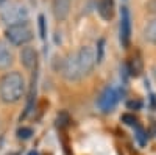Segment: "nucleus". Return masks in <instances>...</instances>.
Segmentation results:
<instances>
[{
    "label": "nucleus",
    "instance_id": "nucleus-1",
    "mask_svg": "<svg viewBox=\"0 0 156 155\" xmlns=\"http://www.w3.org/2000/svg\"><path fill=\"white\" fill-rule=\"evenodd\" d=\"M25 93V80L19 72H8L0 80V99L5 103H16Z\"/></svg>",
    "mask_w": 156,
    "mask_h": 155
},
{
    "label": "nucleus",
    "instance_id": "nucleus-10",
    "mask_svg": "<svg viewBox=\"0 0 156 155\" xmlns=\"http://www.w3.org/2000/svg\"><path fill=\"white\" fill-rule=\"evenodd\" d=\"M69 11H70V0H53V13L56 19L64 20L69 16Z\"/></svg>",
    "mask_w": 156,
    "mask_h": 155
},
{
    "label": "nucleus",
    "instance_id": "nucleus-7",
    "mask_svg": "<svg viewBox=\"0 0 156 155\" xmlns=\"http://www.w3.org/2000/svg\"><path fill=\"white\" fill-rule=\"evenodd\" d=\"M129 36H131V17L126 6H122L120 11V42L123 47H128Z\"/></svg>",
    "mask_w": 156,
    "mask_h": 155
},
{
    "label": "nucleus",
    "instance_id": "nucleus-11",
    "mask_svg": "<svg viewBox=\"0 0 156 155\" xmlns=\"http://www.w3.org/2000/svg\"><path fill=\"white\" fill-rule=\"evenodd\" d=\"M97 9H98V14L105 20L112 19V16H114V0H98Z\"/></svg>",
    "mask_w": 156,
    "mask_h": 155
},
{
    "label": "nucleus",
    "instance_id": "nucleus-14",
    "mask_svg": "<svg viewBox=\"0 0 156 155\" xmlns=\"http://www.w3.org/2000/svg\"><path fill=\"white\" fill-rule=\"evenodd\" d=\"M122 121H123L126 125H136V122H137L133 114H123V116H122Z\"/></svg>",
    "mask_w": 156,
    "mask_h": 155
},
{
    "label": "nucleus",
    "instance_id": "nucleus-3",
    "mask_svg": "<svg viewBox=\"0 0 156 155\" xmlns=\"http://www.w3.org/2000/svg\"><path fill=\"white\" fill-rule=\"evenodd\" d=\"M6 38L12 46H25L33 39V30L27 22L11 25L6 28Z\"/></svg>",
    "mask_w": 156,
    "mask_h": 155
},
{
    "label": "nucleus",
    "instance_id": "nucleus-2",
    "mask_svg": "<svg viewBox=\"0 0 156 155\" xmlns=\"http://www.w3.org/2000/svg\"><path fill=\"white\" fill-rule=\"evenodd\" d=\"M0 19H2V22H5L8 27L17 25V24H23V22L28 20V9L22 3L12 2V3L5 5L0 9Z\"/></svg>",
    "mask_w": 156,
    "mask_h": 155
},
{
    "label": "nucleus",
    "instance_id": "nucleus-6",
    "mask_svg": "<svg viewBox=\"0 0 156 155\" xmlns=\"http://www.w3.org/2000/svg\"><path fill=\"white\" fill-rule=\"evenodd\" d=\"M117 102H119V93L114 86H106L105 89L101 91V94L98 96V100H97V107L101 113H111Z\"/></svg>",
    "mask_w": 156,
    "mask_h": 155
},
{
    "label": "nucleus",
    "instance_id": "nucleus-18",
    "mask_svg": "<svg viewBox=\"0 0 156 155\" xmlns=\"http://www.w3.org/2000/svg\"><path fill=\"white\" fill-rule=\"evenodd\" d=\"M28 155H39L36 150H31V152H28Z\"/></svg>",
    "mask_w": 156,
    "mask_h": 155
},
{
    "label": "nucleus",
    "instance_id": "nucleus-12",
    "mask_svg": "<svg viewBox=\"0 0 156 155\" xmlns=\"http://www.w3.org/2000/svg\"><path fill=\"white\" fill-rule=\"evenodd\" d=\"M144 39L150 44H156V19H151L144 28Z\"/></svg>",
    "mask_w": 156,
    "mask_h": 155
},
{
    "label": "nucleus",
    "instance_id": "nucleus-13",
    "mask_svg": "<svg viewBox=\"0 0 156 155\" xmlns=\"http://www.w3.org/2000/svg\"><path fill=\"white\" fill-rule=\"evenodd\" d=\"M31 135H33V130H31V128H28V127H22V128H19V130H17V136L20 139H28Z\"/></svg>",
    "mask_w": 156,
    "mask_h": 155
},
{
    "label": "nucleus",
    "instance_id": "nucleus-9",
    "mask_svg": "<svg viewBox=\"0 0 156 155\" xmlns=\"http://www.w3.org/2000/svg\"><path fill=\"white\" fill-rule=\"evenodd\" d=\"M14 61V57H12V52L9 50V47L0 41V71L9 69V66Z\"/></svg>",
    "mask_w": 156,
    "mask_h": 155
},
{
    "label": "nucleus",
    "instance_id": "nucleus-19",
    "mask_svg": "<svg viewBox=\"0 0 156 155\" xmlns=\"http://www.w3.org/2000/svg\"><path fill=\"white\" fill-rule=\"evenodd\" d=\"M3 2H6V0H0V5H2V3H3Z\"/></svg>",
    "mask_w": 156,
    "mask_h": 155
},
{
    "label": "nucleus",
    "instance_id": "nucleus-16",
    "mask_svg": "<svg viewBox=\"0 0 156 155\" xmlns=\"http://www.w3.org/2000/svg\"><path fill=\"white\" fill-rule=\"evenodd\" d=\"M140 105H142V103H140L139 100H131V102H128V107H129V108H140Z\"/></svg>",
    "mask_w": 156,
    "mask_h": 155
},
{
    "label": "nucleus",
    "instance_id": "nucleus-17",
    "mask_svg": "<svg viewBox=\"0 0 156 155\" xmlns=\"http://www.w3.org/2000/svg\"><path fill=\"white\" fill-rule=\"evenodd\" d=\"M137 138H139V141H140V144H145V138H144V132H142V130L137 132Z\"/></svg>",
    "mask_w": 156,
    "mask_h": 155
},
{
    "label": "nucleus",
    "instance_id": "nucleus-4",
    "mask_svg": "<svg viewBox=\"0 0 156 155\" xmlns=\"http://www.w3.org/2000/svg\"><path fill=\"white\" fill-rule=\"evenodd\" d=\"M61 74H62L64 79L69 80V82H76V80H80L83 77L80 64H78L76 52L69 54L66 58L62 60V63H61Z\"/></svg>",
    "mask_w": 156,
    "mask_h": 155
},
{
    "label": "nucleus",
    "instance_id": "nucleus-15",
    "mask_svg": "<svg viewBox=\"0 0 156 155\" xmlns=\"http://www.w3.org/2000/svg\"><path fill=\"white\" fill-rule=\"evenodd\" d=\"M39 27H41V38H45V22H44V16H39Z\"/></svg>",
    "mask_w": 156,
    "mask_h": 155
},
{
    "label": "nucleus",
    "instance_id": "nucleus-8",
    "mask_svg": "<svg viewBox=\"0 0 156 155\" xmlns=\"http://www.w3.org/2000/svg\"><path fill=\"white\" fill-rule=\"evenodd\" d=\"M20 63L27 69H33L37 63V52L33 47H23L20 52Z\"/></svg>",
    "mask_w": 156,
    "mask_h": 155
},
{
    "label": "nucleus",
    "instance_id": "nucleus-5",
    "mask_svg": "<svg viewBox=\"0 0 156 155\" xmlns=\"http://www.w3.org/2000/svg\"><path fill=\"white\" fill-rule=\"evenodd\" d=\"M76 58H78V64H80L83 77L92 72L95 63H97V54L92 46H83L76 52Z\"/></svg>",
    "mask_w": 156,
    "mask_h": 155
}]
</instances>
